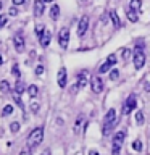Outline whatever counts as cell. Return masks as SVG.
<instances>
[{
    "label": "cell",
    "instance_id": "cell-1",
    "mask_svg": "<svg viewBox=\"0 0 150 155\" xmlns=\"http://www.w3.org/2000/svg\"><path fill=\"white\" fill-rule=\"evenodd\" d=\"M42 140H44V128L37 126V128H34L31 133H29V136H28V145L31 149H36V147L41 145Z\"/></svg>",
    "mask_w": 150,
    "mask_h": 155
},
{
    "label": "cell",
    "instance_id": "cell-2",
    "mask_svg": "<svg viewBox=\"0 0 150 155\" xmlns=\"http://www.w3.org/2000/svg\"><path fill=\"white\" fill-rule=\"evenodd\" d=\"M124 137H126V133L124 131H118L115 136H113V147H111V152L113 155H118L121 147H123V142H124Z\"/></svg>",
    "mask_w": 150,
    "mask_h": 155
},
{
    "label": "cell",
    "instance_id": "cell-3",
    "mask_svg": "<svg viewBox=\"0 0 150 155\" xmlns=\"http://www.w3.org/2000/svg\"><path fill=\"white\" fill-rule=\"evenodd\" d=\"M132 60H134V66L135 70H140L145 65V53L140 50V48H135L132 53Z\"/></svg>",
    "mask_w": 150,
    "mask_h": 155
},
{
    "label": "cell",
    "instance_id": "cell-4",
    "mask_svg": "<svg viewBox=\"0 0 150 155\" xmlns=\"http://www.w3.org/2000/svg\"><path fill=\"white\" fill-rule=\"evenodd\" d=\"M137 107V99H135V95H129L128 97V100L124 102V105H123V115H129L131 111H134V108Z\"/></svg>",
    "mask_w": 150,
    "mask_h": 155
},
{
    "label": "cell",
    "instance_id": "cell-5",
    "mask_svg": "<svg viewBox=\"0 0 150 155\" xmlns=\"http://www.w3.org/2000/svg\"><path fill=\"white\" fill-rule=\"evenodd\" d=\"M68 42H70V29H68V28H61L60 32H58V44H60L61 48H66Z\"/></svg>",
    "mask_w": 150,
    "mask_h": 155
},
{
    "label": "cell",
    "instance_id": "cell-6",
    "mask_svg": "<svg viewBox=\"0 0 150 155\" xmlns=\"http://www.w3.org/2000/svg\"><path fill=\"white\" fill-rule=\"evenodd\" d=\"M90 87H92V92L94 94H100L103 91V81H102L100 76H94L90 79Z\"/></svg>",
    "mask_w": 150,
    "mask_h": 155
},
{
    "label": "cell",
    "instance_id": "cell-7",
    "mask_svg": "<svg viewBox=\"0 0 150 155\" xmlns=\"http://www.w3.org/2000/svg\"><path fill=\"white\" fill-rule=\"evenodd\" d=\"M87 28H89V16L84 15L81 19H79V24H77V36L82 37L84 34L87 32Z\"/></svg>",
    "mask_w": 150,
    "mask_h": 155
},
{
    "label": "cell",
    "instance_id": "cell-8",
    "mask_svg": "<svg viewBox=\"0 0 150 155\" xmlns=\"http://www.w3.org/2000/svg\"><path fill=\"white\" fill-rule=\"evenodd\" d=\"M58 86L61 87V89H65L66 87V82H68V78H66V68L61 66L60 70H58Z\"/></svg>",
    "mask_w": 150,
    "mask_h": 155
},
{
    "label": "cell",
    "instance_id": "cell-9",
    "mask_svg": "<svg viewBox=\"0 0 150 155\" xmlns=\"http://www.w3.org/2000/svg\"><path fill=\"white\" fill-rule=\"evenodd\" d=\"M87 78H89V73H87L86 70L81 71L79 74H77V82H76V87H74V89H82V87L87 84Z\"/></svg>",
    "mask_w": 150,
    "mask_h": 155
},
{
    "label": "cell",
    "instance_id": "cell-10",
    "mask_svg": "<svg viewBox=\"0 0 150 155\" xmlns=\"http://www.w3.org/2000/svg\"><path fill=\"white\" fill-rule=\"evenodd\" d=\"M44 12H45V2L44 0H34V15L42 16Z\"/></svg>",
    "mask_w": 150,
    "mask_h": 155
},
{
    "label": "cell",
    "instance_id": "cell-11",
    "mask_svg": "<svg viewBox=\"0 0 150 155\" xmlns=\"http://www.w3.org/2000/svg\"><path fill=\"white\" fill-rule=\"evenodd\" d=\"M13 45H15V48H16L18 53H21L24 50V39H23V36H16V37H15L13 39Z\"/></svg>",
    "mask_w": 150,
    "mask_h": 155
},
{
    "label": "cell",
    "instance_id": "cell-12",
    "mask_svg": "<svg viewBox=\"0 0 150 155\" xmlns=\"http://www.w3.org/2000/svg\"><path fill=\"white\" fill-rule=\"evenodd\" d=\"M110 19H111V23H113V26L115 28H121L123 24H121V19H119V16H118V13L115 12V10H110Z\"/></svg>",
    "mask_w": 150,
    "mask_h": 155
},
{
    "label": "cell",
    "instance_id": "cell-13",
    "mask_svg": "<svg viewBox=\"0 0 150 155\" xmlns=\"http://www.w3.org/2000/svg\"><path fill=\"white\" fill-rule=\"evenodd\" d=\"M39 39H41V41H39V42H41V45H42V47H47L48 44H50V39H52L50 31H45V32H44Z\"/></svg>",
    "mask_w": 150,
    "mask_h": 155
},
{
    "label": "cell",
    "instance_id": "cell-14",
    "mask_svg": "<svg viewBox=\"0 0 150 155\" xmlns=\"http://www.w3.org/2000/svg\"><path fill=\"white\" fill-rule=\"evenodd\" d=\"M129 8L139 13L140 8H142V0H131V2H129Z\"/></svg>",
    "mask_w": 150,
    "mask_h": 155
},
{
    "label": "cell",
    "instance_id": "cell-15",
    "mask_svg": "<svg viewBox=\"0 0 150 155\" xmlns=\"http://www.w3.org/2000/svg\"><path fill=\"white\" fill-rule=\"evenodd\" d=\"M50 18L52 19H58V18H60V7H58V5H52V8H50Z\"/></svg>",
    "mask_w": 150,
    "mask_h": 155
},
{
    "label": "cell",
    "instance_id": "cell-16",
    "mask_svg": "<svg viewBox=\"0 0 150 155\" xmlns=\"http://www.w3.org/2000/svg\"><path fill=\"white\" fill-rule=\"evenodd\" d=\"M28 94H29V97H32V99H34V97H37L39 95V87L36 84H31L28 87Z\"/></svg>",
    "mask_w": 150,
    "mask_h": 155
},
{
    "label": "cell",
    "instance_id": "cell-17",
    "mask_svg": "<svg viewBox=\"0 0 150 155\" xmlns=\"http://www.w3.org/2000/svg\"><path fill=\"white\" fill-rule=\"evenodd\" d=\"M128 19H129L131 23H137V19H139L137 12H134V10H131V8H129V12H128Z\"/></svg>",
    "mask_w": 150,
    "mask_h": 155
},
{
    "label": "cell",
    "instance_id": "cell-18",
    "mask_svg": "<svg viewBox=\"0 0 150 155\" xmlns=\"http://www.w3.org/2000/svg\"><path fill=\"white\" fill-rule=\"evenodd\" d=\"M82 121H84V116H82V115H79V116H77V118H76V123H74V129H73V131H74L76 134H79V131H81V123H82Z\"/></svg>",
    "mask_w": 150,
    "mask_h": 155
},
{
    "label": "cell",
    "instance_id": "cell-19",
    "mask_svg": "<svg viewBox=\"0 0 150 155\" xmlns=\"http://www.w3.org/2000/svg\"><path fill=\"white\" fill-rule=\"evenodd\" d=\"M24 92V84L21 81H18L16 79V84H15V94H18V95H21Z\"/></svg>",
    "mask_w": 150,
    "mask_h": 155
},
{
    "label": "cell",
    "instance_id": "cell-20",
    "mask_svg": "<svg viewBox=\"0 0 150 155\" xmlns=\"http://www.w3.org/2000/svg\"><path fill=\"white\" fill-rule=\"evenodd\" d=\"M0 91H2L3 94L10 92V82L8 81H0Z\"/></svg>",
    "mask_w": 150,
    "mask_h": 155
},
{
    "label": "cell",
    "instance_id": "cell-21",
    "mask_svg": "<svg viewBox=\"0 0 150 155\" xmlns=\"http://www.w3.org/2000/svg\"><path fill=\"white\" fill-rule=\"evenodd\" d=\"M19 129H21V124H19L18 121H13V123L10 124V131H11L13 134H15V133H18Z\"/></svg>",
    "mask_w": 150,
    "mask_h": 155
},
{
    "label": "cell",
    "instance_id": "cell-22",
    "mask_svg": "<svg viewBox=\"0 0 150 155\" xmlns=\"http://www.w3.org/2000/svg\"><path fill=\"white\" fill-rule=\"evenodd\" d=\"M11 113H13V107L11 105H5L3 110H2V115L3 116H8V115H11Z\"/></svg>",
    "mask_w": 150,
    "mask_h": 155
},
{
    "label": "cell",
    "instance_id": "cell-23",
    "mask_svg": "<svg viewBox=\"0 0 150 155\" xmlns=\"http://www.w3.org/2000/svg\"><path fill=\"white\" fill-rule=\"evenodd\" d=\"M45 31H47V29H45V26H44V24H37V26H36V34H37L39 37H41Z\"/></svg>",
    "mask_w": 150,
    "mask_h": 155
},
{
    "label": "cell",
    "instance_id": "cell-24",
    "mask_svg": "<svg viewBox=\"0 0 150 155\" xmlns=\"http://www.w3.org/2000/svg\"><path fill=\"white\" fill-rule=\"evenodd\" d=\"M11 74H13L15 78H16V79H18L19 76H21V71H19L18 65H13V66H11Z\"/></svg>",
    "mask_w": 150,
    "mask_h": 155
},
{
    "label": "cell",
    "instance_id": "cell-25",
    "mask_svg": "<svg viewBox=\"0 0 150 155\" xmlns=\"http://www.w3.org/2000/svg\"><path fill=\"white\" fill-rule=\"evenodd\" d=\"M135 123H137V124H144V113H142V111H137V113H135Z\"/></svg>",
    "mask_w": 150,
    "mask_h": 155
},
{
    "label": "cell",
    "instance_id": "cell-26",
    "mask_svg": "<svg viewBox=\"0 0 150 155\" xmlns=\"http://www.w3.org/2000/svg\"><path fill=\"white\" fill-rule=\"evenodd\" d=\"M132 150L140 152V150H142V142H140V140H134V142H132Z\"/></svg>",
    "mask_w": 150,
    "mask_h": 155
},
{
    "label": "cell",
    "instance_id": "cell-27",
    "mask_svg": "<svg viewBox=\"0 0 150 155\" xmlns=\"http://www.w3.org/2000/svg\"><path fill=\"white\" fill-rule=\"evenodd\" d=\"M110 68H111V65H110V63H108V61H105V63H103V65H102V66L99 68V71H100V73H106V71H108V70H110Z\"/></svg>",
    "mask_w": 150,
    "mask_h": 155
},
{
    "label": "cell",
    "instance_id": "cell-28",
    "mask_svg": "<svg viewBox=\"0 0 150 155\" xmlns=\"http://www.w3.org/2000/svg\"><path fill=\"white\" fill-rule=\"evenodd\" d=\"M118 76H119V71L118 70H111L110 71V79L111 81H116V79H118Z\"/></svg>",
    "mask_w": 150,
    "mask_h": 155
},
{
    "label": "cell",
    "instance_id": "cell-29",
    "mask_svg": "<svg viewBox=\"0 0 150 155\" xmlns=\"http://www.w3.org/2000/svg\"><path fill=\"white\" fill-rule=\"evenodd\" d=\"M15 102H16V104H18V107H19V108H24V104H23V100H21V97H19L18 94H15Z\"/></svg>",
    "mask_w": 150,
    "mask_h": 155
},
{
    "label": "cell",
    "instance_id": "cell-30",
    "mask_svg": "<svg viewBox=\"0 0 150 155\" xmlns=\"http://www.w3.org/2000/svg\"><path fill=\"white\" fill-rule=\"evenodd\" d=\"M106 61H108L111 66H113V65H116V55H115V53H111V55H110L108 58H106Z\"/></svg>",
    "mask_w": 150,
    "mask_h": 155
},
{
    "label": "cell",
    "instance_id": "cell-31",
    "mask_svg": "<svg viewBox=\"0 0 150 155\" xmlns=\"http://www.w3.org/2000/svg\"><path fill=\"white\" fill-rule=\"evenodd\" d=\"M44 71H45V70H44V65H37V66H36V74H37V76H42Z\"/></svg>",
    "mask_w": 150,
    "mask_h": 155
},
{
    "label": "cell",
    "instance_id": "cell-32",
    "mask_svg": "<svg viewBox=\"0 0 150 155\" xmlns=\"http://www.w3.org/2000/svg\"><path fill=\"white\" fill-rule=\"evenodd\" d=\"M8 21V18H7V15H0V29H2V26H5Z\"/></svg>",
    "mask_w": 150,
    "mask_h": 155
},
{
    "label": "cell",
    "instance_id": "cell-33",
    "mask_svg": "<svg viewBox=\"0 0 150 155\" xmlns=\"http://www.w3.org/2000/svg\"><path fill=\"white\" fill-rule=\"evenodd\" d=\"M121 52H123V58H124V60H126V58H129V55H131L129 48H121Z\"/></svg>",
    "mask_w": 150,
    "mask_h": 155
},
{
    "label": "cell",
    "instance_id": "cell-34",
    "mask_svg": "<svg viewBox=\"0 0 150 155\" xmlns=\"http://www.w3.org/2000/svg\"><path fill=\"white\" fill-rule=\"evenodd\" d=\"M39 108H41V105H39L37 102H34V104L31 105V110L34 111V113H37V111H39Z\"/></svg>",
    "mask_w": 150,
    "mask_h": 155
},
{
    "label": "cell",
    "instance_id": "cell-35",
    "mask_svg": "<svg viewBox=\"0 0 150 155\" xmlns=\"http://www.w3.org/2000/svg\"><path fill=\"white\" fill-rule=\"evenodd\" d=\"M8 13L11 15V16H16V15H18L19 12H18V8H16V7H11V8L8 10Z\"/></svg>",
    "mask_w": 150,
    "mask_h": 155
},
{
    "label": "cell",
    "instance_id": "cell-36",
    "mask_svg": "<svg viewBox=\"0 0 150 155\" xmlns=\"http://www.w3.org/2000/svg\"><path fill=\"white\" fill-rule=\"evenodd\" d=\"M13 3H15V5H23L24 0H13Z\"/></svg>",
    "mask_w": 150,
    "mask_h": 155
},
{
    "label": "cell",
    "instance_id": "cell-37",
    "mask_svg": "<svg viewBox=\"0 0 150 155\" xmlns=\"http://www.w3.org/2000/svg\"><path fill=\"white\" fill-rule=\"evenodd\" d=\"M19 155H31V152H29V150H26V149H24V150H21V153H19Z\"/></svg>",
    "mask_w": 150,
    "mask_h": 155
},
{
    "label": "cell",
    "instance_id": "cell-38",
    "mask_svg": "<svg viewBox=\"0 0 150 155\" xmlns=\"http://www.w3.org/2000/svg\"><path fill=\"white\" fill-rule=\"evenodd\" d=\"M145 89H147V92H150V82H145Z\"/></svg>",
    "mask_w": 150,
    "mask_h": 155
},
{
    "label": "cell",
    "instance_id": "cell-39",
    "mask_svg": "<svg viewBox=\"0 0 150 155\" xmlns=\"http://www.w3.org/2000/svg\"><path fill=\"white\" fill-rule=\"evenodd\" d=\"M89 155H100V153H99V152H95V150H90Z\"/></svg>",
    "mask_w": 150,
    "mask_h": 155
},
{
    "label": "cell",
    "instance_id": "cell-40",
    "mask_svg": "<svg viewBox=\"0 0 150 155\" xmlns=\"http://www.w3.org/2000/svg\"><path fill=\"white\" fill-rule=\"evenodd\" d=\"M42 155H50V150H45V152H44Z\"/></svg>",
    "mask_w": 150,
    "mask_h": 155
},
{
    "label": "cell",
    "instance_id": "cell-41",
    "mask_svg": "<svg viewBox=\"0 0 150 155\" xmlns=\"http://www.w3.org/2000/svg\"><path fill=\"white\" fill-rule=\"evenodd\" d=\"M0 65H3V58H2V55H0Z\"/></svg>",
    "mask_w": 150,
    "mask_h": 155
},
{
    "label": "cell",
    "instance_id": "cell-42",
    "mask_svg": "<svg viewBox=\"0 0 150 155\" xmlns=\"http://www.w3.org/2000/svg\"><path fill=\"white\" fill-rule=\"evenodd\" d=\"M44 2H45V3H52L53 0H44Z\"/></svg>",
    "mask_w": 150,
    "mask_h": 155
},
{
    "label": "cell",
    "instance_id": "cell-43",
    "mask_svg": "<svg viewBox=\"0 0 150 155\" xmlns=\"http://www.w3.org/2000/svg\"><path fill=\"white\" fill-rule=\"evenodd\" d=\"M2 5H3V3H2V2H0V10H2Z\"/></svg>",
    "mask_w": 150,
    "mask_h": 155
},
{
    "label": "cell",
    "instance_id": "cell-44",
    "mask_svg": "<svg viewBox=\"0 0 150 155\" xmlns=\"http://www.w3.org/2000/svg\"><path fill=\"white\" fill-rule=\"evenodd\" d=\"M82 2H87V0H82Z\"/></svg>",
    "mask_w": 150,
    "mask_h": 155
}]
</instances>
